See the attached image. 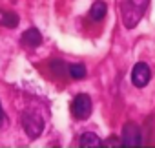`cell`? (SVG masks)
<instances>
[{"label": "cell", "mask_w": 155, "mask_h": 148, "mask_svg": "<svg viewBox=\"0 0 155 148\" xmlns=\"http://www.w3.org/2000/svg\"><path fill=\"white\" fill-rule=\"evenodd\" d=\"M150 0H120L122 22L128 29H133L144 17Z\"/></svg>", "instance_id": "obj_1"}, {"label": "cell", "mask_w": 155, "mask_h": 148, "mask_svg": "<svg viewBox=\"0 0 155 148\" xmlns=\"http://www.w3.org/2000/svg\"><path fill=\"white\" fill-rule=\"evenodd\" d=\"M22 128H24V132H26V135L29 139H37L42 133V130H44V119H42V115L37 113L35 110L28 108L22 113Z\"/></svg>", "instance_id": "obj_2"}, {"label": "cell", "mask_w": 155, "mask_h": 148, "mask_svg": "<svg viewBox=\"0 0 155 148\" xmlns=\"http://www.w3.org/2000/svg\"><path fill=\"white\" fill-rule=\"evenodd\" d=\"M71 113L75 119H88L91 115V99L86 93H79L71 103Z\"/></svg>", "instance_id": "obj_3"}, {"label": "cell", "mask_w": 155, "mask_h": 148, "mask_svg": "<svg viewBox=\"0 0 155 148\" xmlns=\"http://www.w3.org/2000/svg\"><path fill=\"white\" fill-rule=\"evenodd\" d=\"M122 146H139L142 143V133L140 128L133 123H126L122 128V135H120Z\"/></svg>", "instance_id": "obj_4"}, {"label": "cell", "mask_w": 155, "mask_h": 148, "mask_svg": "<svg viewBox=\"0 0 155 148\" xmlns=\"http://www.w3.org/2000/svg\"><path fill=\"white\" fill-rule=\"evenodd\" d=\"M150 77H151V71H150V66L146 62H137L133 66V69H131V82H133V86L144 88L150 82Z\"/></svg>", "instance_id": "obj_5"}, {"label": "cell", "mask_w": 155, "mask_h": 148, "mask_svg": "<svg viewBox=\"0 0 155 148\" xmlns=\"http://www.w3.org/2000/svg\"><path fill=\"white\" fill-rule=\"evenodd\" d=\"M22 44H24L26 48H37V46H40V44H42V35H40V31H38L37 28L26 29L24 35H22Z\"/></svg>", "instance_id": "obj_6"}, {"label": "cell", "mask_w": 155, "mask_h": 148, "mask_svg": "<svg viewBox=\"0 0 155 148\" xmlns=\"http://www.w3.org/2000/svg\"><path fill=\"white\" fill-rule=\"evenodd\" d=\"M106 11H108V6L102 2V0H97V2H93V6L90 8V18L93 22H101L106 17Z\"/></svg>", "instance_id": "obj_7"}, {"label": "cell", "mask_w": 155, "mask_h": 148, "mask_svg": "<svg viewBox=\"0 0 155 148\" xmlns=\"http://www.w3.org/2000/svg\"><path fill=\"white\" fill-rule=\"evenodd\" d=\"M101 144H102L101 137H99L97 133H93V132H84V133L81 135V146H82V148H97V146H101Z\"/></svg>", "instance_id": "obj_8"}, {"label": "cell", "mask_w": 155, "mask_h": 148, "mask_svg": "<svg viewBox=\"0 0 155 148\" xmlns=\"http://www.w3.org/2000/svg\"><path fill=\"white\" fill-rule=\"evenodd\" d=\"M0 26H4V28H17L18 26V15L11 13V11H4V9H0Z\"/></svg>", "instance_id": "obj_9"}, {"label": "cell", "mask_w": 155, "mask_h": 148, "mask_svg": "<svg viewBox=\"0 0 155 148\" xmlns=\"http://www.w3.org/2000/svg\"><path fill=\"white\" fill-rule=\"evenodd\" d=\"M68 73H69V77L73 79H84L86 77V66L84 64H69L68 66Z\"/></svg>", "instance_id": "obj_10"}, {"label": "cell", "mask_w": 155, "mask_h": 148, "mask_svg": "<svg viewBox=\"0 0 155 148\" xmlns=\"http://www.w3.org/2000/svg\"><path fill=\"white\" fill-rule=\"evenodd\" d=\"M51 69L62 75V73H64V69H66V64H64L62 60H55V62H51Z\"/></svg>", "instance_id": "obj_11"}, {"label": "cell", "mask_w": 155, "mask_h": 148, "mask_svg": "<svg viewBox=\"0 0 155 148\" xmlns=\"http://www.w3.org/2000/svg\"><path fill=\"white\" fill-rule=\"evenodd\" d=\"M102 146H122V141L119 137H110L108 141H102Z\"/></svg>", "instance_id": "obj_12"}, {"label": "cell", "mask_w": 155, "mask_h": 148, "mask_svg": "<svg viewBox=\"0 0 155 148\" xmlns=\"http://www.w3.org/2000/svg\"><path fill=\"white\" fill-rule=\"evenodd\" d=\"M6 123H8V117H6V113H4L2 103H0V128H2V126H6Z\"/></svg>", "instance_id": "obj_13"}]
</instances>
